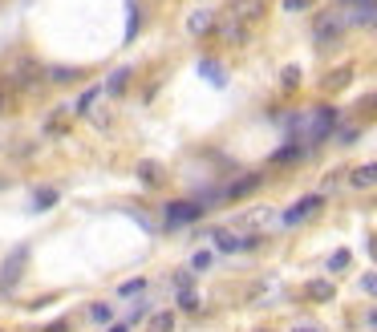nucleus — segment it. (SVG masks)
<instances>
[{
	"mask_svg": "<svg viewBox=\"0 0 377 332\" xmlns=\"http://www.w3.org/2000/svg\"><path fill=\"white\" fill-rule=\"evenodd\" d=\"M0 110H4V98H0Z\"/></svg>",
	"mask_w": 377,
	"mask_h": 332,
	"instance_id": "nucleus-33",
	"label": "nucleus"
},
{
	"mask_svg": "<svg viewBox=\"0 0 377 332\" xmlns=\"http://www.w3.org/2000/svg\"><path fill=\"white\" fill-rule=\"evenodd\" d=\"M25 260H29V248H17L13 255H8V264H4V283H17L20 267H25Z\"/></svg>",
	"mask_w": 377,
	"mask_h": 332,
	"instance_id": "nucleus-6",
	"label": "nucleus"
},
{
	"mask_svg": "<svg viewBox=\"0 0 377 332\" xmlns=\"http://www.w3.org/2000/svg\"><path fill=\"white\" fill-rule=\"evenodd\" d=\"M98 94H101V89H85V94H82V101H78V110H89V106L98 101Z\"/></svg>",
	"mask_w": 377,
	"mask_h": 332,
	"instance_id": "nucleus-23",
	"label": "nucleus"
},
{
	"mask_svg": "<svg viewBox=\"0 0 377 332\" xmlns=\"http://www.w3.org/2000/svg\"><path fill=\"white\" fill-rule=\"evenodd\" d=\"M203 215V207L199 203H171L166 207V227H183V223H195Z\"/></svg>",
	"mask_w": 377,
	"mask_h": 332,
	"instance_id": "nucleus-4",
	"label": "nucleus"
},
{
	"mask_svg": "<svg viewBox=\"0 0 377 332\" xmlns=\"http://www.w3.org/2000/svg\"><path fill=\"white\" fill-rule=\"evenodd\" d=\"M349 77H353V69L341 65L337 73H328V77H325V89H341V85H349Z\"/></svg>",
	"mask_w": 377,
	"mask_h": 332,
	"instance_id": "nucleus-13",
	"label": "nucleus"
},
{
	"mask_svg": "<svg viewBox=\"0 0 377 332\" xmlns=\"http://www.w3.org/2000/svg\"><path fill=\"white\" fill-rule=\"evenodd\" d=\"M8 82H13V85H33V82H37V77H33V65H17Z\"/></svg>",
	"mask_w": 377,
	"mask_h": 332,
	"instance_id": "nucleus-17",
	"label": "nucleus"
},
{
	"mask_svg": "<svg viewBox=\"0 0 377 332\" xmlns=\"http://www.w3.org/2000/svg\"><path fill=\"white\" fill-rule=\"evenodd\" d=\"M260 186V174H247V179H240V183H231V199H240V195H247V191H256Z\"/></svg>",
	"mask_w": 377,
	"mask_h": 332,
	"instance_id": "nucleus-12",
	"label": "nucleus"
},
{
	"mask_svg": "<svg viewBox=\"0 0 377 332\" xmlns=\"http://www.w3.org/2000/svg\"><path fill=\"white\" fill-rule=\"evenodd\" d=\"M211 239L219 251H244V235H235V231H215Z\"/></svg>",
	"mask_w": 377,
	"mask_h": 332,
	"instance_id": "nucleus-8",
	"label": "nucleus"
},
{
	"mask_svg": "<svg viewBox=\"0 0 377 332\" xmlns=\"http://www.w3.org/2000/svg\"><path fill=\"white\" fill-rule=\"evenodd\" d=\"M142 288H147V283H142V280H130V283H122V296H138Z\"/></svg>",
	"mask_w": 377,
	"mask_h": 332,
	"instance_id": "nucleus-25",
	"label": "nucleus"
},
{
	"mask_svg": "<svg viewBox=\"0 0 377 332\" xmlns=\"http://www.w3.org/2000/svg\"><path fill=\"white\" fill-rule=\"evenodd\" d=\"M361 292H369V296H377V272H369V276L361 280Z\"/></svg>",
	"mask_w": 377,
	"mask_h": 332,
	"instance_id": "nucleus-24",
	"label": "nucleus"
},
{
	"mask_svg": "<svg viewBox=\"0 0 377 332\" xmlns=\"http://www.w3.org/2000/svg\"><path fill=\"white\" fill-rule=\"evenodd\" d=\"M126 82H130V69H114V73H110V82H106V89H110V94H118Z\"/></svg>",
	"mask_w": 377,
	"mask_h": 332,
	"instance_id": "nucleus-18",
	"label": "nucleus"
},
{
	"mask_svg": "<svg viewBox=\"0 0 377 332\" xmlns=\"http://www.w3.org/2000/svg\"><path fill=\"white\" fill-rule=\"evenodd\" d=\"M300 154H304V146H300V142H292V146L276 150V154H272V162H292V158H300Z\"/></svg>",
	"mask_w": 377,
	"mask_h": 332,
	"instance_id": "nucleus-16",
	"label": "nucleus"
},
{
	"mask_svg": "<svg viewBox=\"0 0 377 332\" xmlns=\"http://www.w3.org/2000/svg\"><path fill=\"white\" fill-rule=\"evenodd\" d=\"M142 179H147V183H159V170H154L150 162H142Z\"/></svg>",
	"mask_w": 377,
	"mask_h": 332,
	"instance_id": "nucleus-26",
	"label": "nucleus"
},
{
	"mask_svg": "<svg viewBox=\"0 0 377 332\" xmlns=\"http://www.w3.org/2000/svg\"><path fill=\"white\" fill-rule=\"evenodd\" d=\"M199 73H203L211 85H228V73H223V65H219V61H203V65H199Z\"/></svg>",
	"mask_w": 377,
	"mask_h": 332,
	"instance_id": "nucleus-9",
	"label": "nucleus"
},
{
	"mask_svg": "<svg viewBox=\"0 0 377 332\" xmlns=\"http://www.w3.org/2000/svg\"><path fill=\"white\" fill-rule=\"evenodd\" d=\"M284 8H288V13H296V8H309V0H284Z\"/></svg>",
	"mask_w": 377,
	"mask_h": 332,
	"instance_id": "nucleus-27",
	"label": "nucleus"
},
{
	"mask_svg": "<svg viewBox=\"0 0 377 332\" xmlns=\"http://www.w3.org/2000/svg\"><path fill=\"white\" fill-rule=\"evenodd\" d=\"M373 25H377V17H373Z\"/></svg>",
	"mask_w": 377,
	"mask_h": 332,
	"instance_id": "nucleus-34",
	"label": "nucleus"
},
{
	"mask_svg": "<svg viewBox=\"0 0 377 332\" xmlns=\"http://www.w3.org/2000/svg\"><path fill=\"white\" fill-rule=\"evenodd\" d=\"M349 183H353V186H361V191H365V186H377V162L357 166V170L349 174Z\"/></svg>",
	"mask_w": 377,
	"mask_h": 332,
	"instance_id": "nucleus-7",
	"label": "nucleus"
},
{
	"mask_svg": "<svg viewBox=\"0 0 377 332\" xmlns=\"http://www.w3.org/2000/svg\"><path fill=\"white\" fill-rule=\"evenodd\" d=\"M321 195H304V199L296 203V207H288V211H284V215H280V223H284V227H296V223H304V219H312L316 215V211H321Z\"/></svg>",
	"mask_w": 377,
	"mask_h": 332,
	"instance_id": "nucleus-3",
	"label": "nucleus"
},
{
	"mask_svg": "<svg viewBox=\"0 0 377 332\" xmlns=\"http://www.w3.org/2000/svg\"><path fill=\"white\" fill-rule=\"evenodd\" d=\"M345 4H361V0H345Z\"/></svg>",
	"mask_w": 377,
	"mask_h": 332,
	"instance_id": "nucleus-32",
	"label": "nucleus"
},
{
	"mask_svg": "<svg viewBox=\"0 0 377 332\" xmlns=\"http://www.w3.org/2000/svg\"><path fill=\"white\" fill-rule=\"evenodd\" d=\"M150 332H175V316H171V312L150 316Z\"/></svg>",
	"mask_w": 377,
	"mask_h": 332,
	"instance_id": "nucleus-15",
	"label": "nucleus"
},
{
	"mask_svg": "<svg viewBox=\"0 0 377 332\" xmlns=\"http://www.w3.org/2000/svg\"><path fill=\"white\" fill-rule=\"evenodd\" d=\"M110 332H130V324H110Z\"/></svg>",
	"mask_w": 377,
	"mask_h": 332,
	"instance_id": "nucleus-29",
	"label": "nucleus"
},
{
	"mask_svg": "<svg viewBox=\"0 0 377 332\" xmlns=\"http://www.w3.org/2000/svg\"><path fill=\"white\" fill-rule=\"evenodd\" d=\"M292 332H325V328H321V324H296Z\"/></svg>",
	"mask_w": 377,
	"mask_h": 332,
	"instance_id": "nucleus-28",
	"label": "nucleus"
},
{
	"mask_svg": "<svg viewBox=\"0 0 377 332\" xmlns=\"http://www.w3.org/2000/svg\"><path fill=\"white\" fill-rule=\"evenodd\" d=\"M179 308H183V312H199V296H195V288H179Z\"/></svg>",
	"mask_w": 377,
	"mask_h": 332,
	"instance_id": "nucleus-14",
	"label": "nucleus"
},
{
	"mask_svg": "<svg viewBox=\"0 0 377 332\" xmlns=\"http://www.w3.org/2000/svg\"><path fill=\"white\" fill-rule=\"evenodd\" d=\"M89 316H94L98 324H110V320H114V312H110V304H94V308H89Z\"/></svg>",
	"mask_w": 377,
	"mask_h": 332,
	"instance_id": "nucleus-19",
	"label": "nucleus"
},
{
	"mask_svg": "<svg viewBox=\"0 0 377 332\" xmlns=\"http://www.w3.org/2000/svg\"><path fill=\"white\" fill-rule=\"evenodd\" d=\"M264 0H231L228 13H223V25H240V29H252L256 20L264 17Z\"/></svg>",
	"mask_w": 377,
	"mask_h": 332,
	"instance_id": "nucleus-1",
	"label": "nucleus"
},
{
	"mask_svg": "<svg viewBox=\"0 0 377 332\" xmlns=\"http://www.w3.org/2000/svg\"><path fill=\"white\" fill-rule=\"evenodd\" d=\"M304 296H309V300H333V283H328V280H312L309 288H304Z\"/></svg>",
	"mask_w": 377,
	"mask_h": 332,
	"instance_id": "nucleus-10",
	"label": "nucleus"
},
{
	"mask_svg": "<svg viewBox=\"0 0 377 332\" xmlns=\"http://www.w3.org/2000/svg\"><path fill=\"white\" fill-rule=\"evenodd\" d=\"M280 82H284V89H296V85H300V69H296V65H288V69H284V77H280Z\"/></svg>",
	"mask_w": 377,
	"mask_h": 332,
	"instance_id": "nucleus-20",
	"label": "nucleus"
},
{
	"mask_svg": "<svg viewBox=\"0 0 377 332\" xmlns=\"http://www.w3.org/2000/svg\"><path fill=\"white\" fill-rule=\"evenodd\" d=\"M211 25H215V13H211V8H195V13L187 17V33L203 37V33H211Z\"/></svg>",
	"mask_w": 377,
	"mask_h": 332,
	"instance_id": "nucleus-5",
	"label": "nucleus"
},
{
	"mask_svg": "<svg viewBox=\"0 0 377 332\" xmlns=\"http://www.w3.org/2000/svg\"><path fill=\"white\" fill-rule=\"evenodd\" d=\"M191 267H195V272H203V267H211V251H195V260H191Z\"/></svg>",
	"mask_w": 377,
	"mask_h": 332,
	"instance_id": "nucleus-22",
	"label": "nucleus"
},
{
	"mask_svg": "<svg viewBox=\"0 0 377 332\" xmlns=\"http://www.w3.org/2000/svg\"><path fill=\"white\" fill-rule=\"evenodd\" d=\"M53 203H57V191H53V186H41L33 195V211H49Z\"/></svg>",
	"mask_w": 377,
	"mask_h": 332,
	"instance_id": "nucleus-11",
	"label": "nucleus"
},
{
	"mask_svg": "<svg viewBox=\"0 0 377 332\" xmlns=\"http://www.w3.org/2000/svg\"><path fill=\"white\" fill-rule=\"evenodd\" d=\"M369 324H373V328H377V312H369Z\"/></svg>",
	"mask_w": 377,
	"mask_h": 332,
	"instance_id": "nucleus-30",
	"label": "nucleus"
},
{
	"mask_svg": "<svg viewBox=\"0 0 377 332\" xmlns=\"http://www.w3.org/2000/svg\"><path fill=\"white\" fill-rule=\"evenodd\" d=\"M328 267H333V272H341V267H349V251H333V260H328Z\"/></svg>",
	"mask_w": 377,
	"mask_h": 332,
	"instance_id": "nucleus-21",
	"label": "nucleus"
},
{
	"mask_svg": "<svg viewBox=\"0 0 377 332\" xmlns=\"http://www.w3.org/2000/svg\"><path fill=\"white\" fill-rule=\"evenodd\" d=\"M345 29H349V17H345V8H333V13H321V17H316V41H321V45L337 41Z\"/></svg>",
	"mask_w": 377,
	"mask_h": 332,
	"instance_id": "nucleus-2",
	"label": "nucleus"
},
{
	"mask_svg": "<svg viewBox=\"0 0 377 332\" xmlns=\"http://www.w3.org/2000/svg\"><path fill=\"white\" fill-rule=\"evenodd\" d=\"M369 248H373V260H377V239H373V243H369Z\"/></svg>",
	"mask_w": 377,
	"mask_h": 332,
	"instance_id": "nucleus-31",
	"label": "nucleus"
}]
</instances>
